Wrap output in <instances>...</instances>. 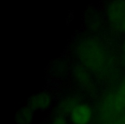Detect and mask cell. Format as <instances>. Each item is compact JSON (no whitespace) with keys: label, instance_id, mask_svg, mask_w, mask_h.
Returning a JSON list of instances; mask_svg holds the SVG:
<instances>
[{"label":"cell","instance_id":"4","mask_svg":"<svg viewBox=\"0 0 125 124\" xmlns=\"http://www.w3.org/2000/svg\"><path fill=\"white\" fill-rule=\"evenodd\" d=\"M52 103V98L48 93L40 92L35 94L29 99V105L33 110L45 111L51 107Z\"/></svg>","mask_w":125,"mask_h":124},{"label":"cell","instance_id":"8","mask_svg":"<svg viewBox=\"0 0 125 124\" xmlns=\"http://www.w3.org/2000/svg\"><path fill=\"white\" fill-rule=\"evenodd\" d=\"M102 124H125V110L116 116L102 122Z\"/></svg>","mask_w":125,"mask_h":124},{"label":"cell","instance_id":"7","mask_svg":"<svg viewBox=\"0 0 125 124\" xmlns=\"http://www.w3.org/2000/svg\"><path fill=\"white\" fill-rule=\"evenodd\" d=\"M33 110L29 106H25L17 112L16 121L18 124H29L33 119Z\"/></svg>","mask_w":125,"mask_h":124},{"label":"cell","instance_id":"3","mask_svg":"<svg viewBox=\"0 0 125 124\" xmlns=\"http://www.w3.org/2000/svg\"><path fill=\"white\" fill-rule=\"evenodd\" d=\"M72 124H89L93 119V110L87 103H80L70 115Z\"/></svg>","mask_w":125,"mask_h":124},{"label":"cell","instance_id":"5","mask_svg":"<svg viewBox=\"0 0 125 124\" xmlns=\"http://www.w3.org/2000/svg\"><path fill=\"white\" fill-rule=\"evenodd\" d=\"M125 15V2H115L109 6V16L112 23H121Z\"/></svg>","mask_w":125,"mask_h":124},{"label":"cell","instance_id":"9","mask_svg":"<svg viewBox=\"0 0 125 124\" xmlns=\"http://www.w3.org/2000/svg\"><path fill=\"white\" fill-rule=\"evenodd\" d=\"M50 124H67V122L64 117L57 115V116L54 117V118L52 119Z\"/></svg>","mask_w":125,"mask_h":124},{"label":"cell","instance_id":"6","mask_svg":"<svg viewBox=\"0 0 125 124\" xmlns=\"http://www.w3.org/2000/svg\"><path fill=\"white\" fill-rule=\"evenodd\" d=\"M80 103L79 100L75 96H68L60 102L57 108L58 115L64 117L65 115H70L73 110Z\"/></svg>","mask_w":125,"mask_h":124},{"label":"cell","instance_id":"2","mask_svg":"<svg viewBox=\"0 0 125 124\" xmlns=\"http://www.w3.org/2000/svg\"><path fill=\"white\" fill-rule=\"evenodd\" d=\"M125 110V79L109 95L104 96L99 107V119L102 122Z\"/></svg>","mask_w":125,"mask_h":124},{"label":"cell","instance_id":"1","mask_svg":"<svg viewBox=\"0 0 125 124\" xmlns=\"http://www.w3.org/2000/svg\"><path fill=\"white\" fill-rule=\"evenodd\" d=\"M76 53L82 63L90 70L100 71L105 67L107 62L105 51L95 41H82L77 47Z\"/></svg>","mask_w":125,"mask_h":124},{"label":"cell","instance_id":"10","mask_svg":"<svg viewBox=\"0 0 125 124\" xmlns=\"http://www.w3.org/2000/svg\"><path fill=\"white\" fill-rule=\"evenodd\" d=\"M119 26H120V28H122V30L125 32V15H124V16H123V20H122V22H121V23H120Z\"/></svg>","mask_w":125,"mask_h":124},{"label":"cell","instance_id":"11","mask_svg":"<svg viewBox=\"0 0 125 124\" xmlns=\"http://www.w3.org/2000/svg\"><path fill=\"white\" fill-rule=\"evenodd\" d=\"M123 52H124V55H125V42H124V45H123Z\"/></svg>","mask_w":125,"mask_h":124}]
</instances>
